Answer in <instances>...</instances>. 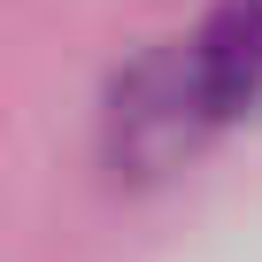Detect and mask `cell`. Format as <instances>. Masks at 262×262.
<instances>
[{
    "label": "cell",
    "instance_id": "obj_1",
    "mask_svg": "<svg viewBox=\"0 0 262 262\" xmlns=\"http://www.w3.org/2000/svg\"><path fill=\"white\" fill-rule=\"evenodd\" d=\"M208 131H216V108H208L185 47L139 54L116 77V93H108V162H116V178H162V170H178Z\"/></svg>",
    "mask_w": 262,
    "mask_h": 262
},
{
    "label": "cell",
    "instance_id": "obj_2",
    "mask_svg": "<svg viewBox=\"0 0 262 262\" xmlns=\"http://www.w3.org/2000/svg\"><path fill=\"white\" fill-rule=\"evenodd\" d=\"M193 77L216 108V123L262 116V0H216L208 24L185 39Z\"/></svg>",
    "mask_w": 262,
    "mask_h": 262
}]
</instances>
